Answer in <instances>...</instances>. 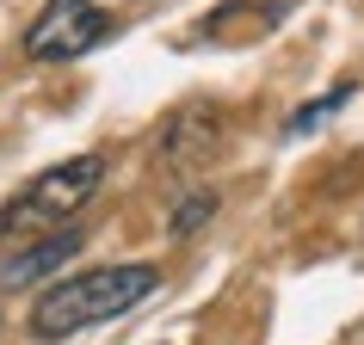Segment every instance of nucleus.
<instances>
[{"label":"nucleus","mask_w":364,"mask_h":345,"mask_svg":"<svg viewBox=\"0 0 364 345\" xmlns=\"http://www.w3.org/2000/svg\"><path fill=\"white\" fill-rule=\"evenodd\" d=\"M223 142V124H216V105H192V111H173V124L161 130V167L167 172H198Z\"/></svg>","instance_id":"20e7f679"},{"label":"nucleus","mask_w":364,"mask_h":345,"mask_svg":"<svg viewBox=\"0 0 364 345\" xmlns=\"http://www.w3.org/2000/svg\"><path fill=\"white\" fill-rule=\"evenodd\" d=\"M210 216H216V192H192V197H179V204H173L167 234H173V241H186V234H198Z\"/></svg>","instance_id":"423d86ee"},{"label":"nucleus","mask_w":364,"mask_h":345,"mask_svg":"<svg viewBox=\"0 0 364 345\" xmlns=\"http://www.w3.org/2000/svg\"><path fill=\"white\" fill-rule=\"evenodd\" d=\"M99 179H105V160L99 154H75V160L38 172L25 192H13L0 204V241H13V234H50L56 222H68L99 192Z\"/></svg>","instance_id":"f03ea898"},{"label":"nucleus","mask_w":364,"mask_h":345,"mask_svg":"<svg viewBox=\"0 0 364 345\" xmlns=\"http://www.w3.org/2000/svg\"><path fill=\"white\" fill-rule=\"evenodd\" d=\"M80 253V229H50V234H31L19 253H6L0 259V290H25V284H38L43 271H56L68 265Z\"/></svg>","instance_id":"39448f33"},{"label":"nucleus","mask_w":364,"mask_h":345,"mask_svg":"<svg viewBox=\"0 0 364 345\" xmlns=\"http://www.w3.org/2000/svg\"><path fill=\"white\" fill-rule=\"evenodd\" d=\"M161 271L154 265H93V271H68L62 284H50L31 302V333L38 339H68L80 327L117 321L124 308H136L142 296H154Z\"/></svg>","instance_id":"f257e3e1"},{"label":"nucleus","mask_w":364,"mask_h":345,"mask_svg":"<svg viewBox=\"0 0 364 345\" xmlns=\"http://www.w3.org/2000/svg\"><path fill=\"white\" fill-rule=\"evenodd\" d=\"M105 38V13L93 0H43V13L25 31V56L31 62H75Z\"/></svg>","instance_id":"7ed1b4c3"},{"label":"nucleus","mask_w":364,"mask_h":345,"mask_svg":"<svg viewBox=\"0 0 364 345\" xmlns=\"http://www.w3.org/2000/svg\"><path fill=\"white\" fill-rule=\"evenodd\" d=\"M346 93H352V87H340V93H327V99H315V105H303V111L290 117V130H315L327 111H340V105H346Z\"/></svg>","instance_id":"0eeeda50"}]
</instances>
